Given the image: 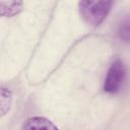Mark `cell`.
<instances>
[{"label": "cell", "instance_id": "1", "mask_svg": "<svg viewBox=\"0 0 130 130\" xmlns=\"http://www.w3.org/2000/svg\"><path fill=\"white\" fill-rule=\"evenodd\" d=\"M114 0H79L78 10L83 21L92 27L99 26L110 13Z\"/></svg>", "mask_w": 130, "mask_h": 130}, {"label": "cell", "instance_id": "2", "mask_svg": "<svg viewBox=\"0 0 130 130\" xmlns=\"http://www.w3.org/2000/svg\"><path fill=\"white\" fill-rule=\"evenodd\" d=\"M126 67L120 59H116L109 67L104 81V90L115 94L119 92L126 79Z\"/></svg>", "mask_w": 130, "mask_h": 130}, {"label": "cell", "instance_id": "3", "mask_svg": "<svg viewBox=\"0 0 130 130\" xmlns=\"http://www.w3.org/2000/svg\"><path fill=\"white\" fill-rule=\"evenodd\" d=\"M23 0H0L1 15L3 17H12L21 12Z\"/></svg>", "mask_w": 130, "mask_h": 130}, {"label": "cell", "instance_id": "4", "mask_svg": "<svg viewBox=\"0 0 130 130\" xmlns=\"http://www.w3.org/2000/svg\"><path fill=\"white\" fill-rule=\"evenodd\" d=\"M23 129H58V127L49 119L45 117H31L25 121L22 126Z\"/></svg>", "mask_w": 130, "mask_h": 130}, {"label": "cell", "instance_id": "5", "mask_svg": "<svg viewBox=\"0 0 130 130\" xmlns=\"http://www.w3.org/2000/svg\"><path fill=\"white\" fill-rule=\"evenodd\" d=\"M117 35L124 43H130V13L124 15L117 27Z\"/></svg>", "mask_w": 130, "mask_h": 130}, {"label": "cell", "instance_id": "6", "mask_svg": "<svg viewBox=\"0 0 130 130\" xmlns=\"http://www.w3.org/2000/svg\"><path fill=\"white\" fill-rule=\"evenodd\" d=\"M12 105V92L7 88L1 89V98H0V115L3 117L6 115Z\"/></svg>", "mask_w": 130, "mask_h": 130}]
</instances>
